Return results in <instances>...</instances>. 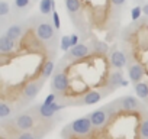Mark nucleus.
Returning <instances> with one entry per match:
<instances>
[{
  "instance_id": "obj_1",
  "label": "nucleus",
  "mask_w": 148,
  "mask_h": 139,
  "mask_svg": "<svg viewBox=\"0 0 148 139\" xmlns=\"http://www.w3.org/2000/svg\"><path fill=\"white\" fill-rule=\"evenodd\" d=\"M32 25H34V33L36 35V38L48 46H54L57 44V35H55V26L44 18V15H41L39 18H34L32 19Z\"/></svg>"
},
{
  "instance_id": "obj_2",
  "label": "nucleus",
  "mask_w": 148,
  "mask_h": 139,
  "mask_svg": "<svg viewBox=\"0 0 148 139\" xmlns=\"http://www.w3.org/2000/svg\"><path fill=\"white\" fill-rule=\"evenodd\" d=\"M93 129H95V126H93V123H92V120H90L89 116L79 117V119H76L74 122H71L67 126V130L70 133H73L74 136H79V138L90 135L93 132Z\"/></svg>"
},
{
  "instance_id": "obj_3",
  "label": "nucleus",
  "mask_w": 148,
  "mask_h": 139,
  "mask_svg": "<svg viewBox=\"0 0 148 139\" xmlns=\"http://www.w3.org/2000/svg\"><path fill=\"white\" fill-rule=\"evenodd\" d=\"M70 87V77L67 74V71L64 70H57L54 73L52 81H51V90L52 93H55L57 96H61L62 93H65Z\"/></svg>"
},
{
  "instance_id": "obj_4",
  "label": "nucleus",
  "mask_w": 148,
  "mask_h": 139,
  "mask_svg": "<svg viewBox=\"0 0 148 139\" xmlns=\"http://www.w3.org/2000/svg\"><path fill=\"white\" fill-rule=\"evenodd\" d=\"M67 106H68V104H61V103H57V102H54V103H51V104L42 103L41 106L34 107V110L38 113V117H41V119H44V120H51L57 112L65 109Z\"/></svg>"
},
{
  "instance_id": "obj_5",
  "label": "nucleus",
  "mask_w": 148,
  "mask_h": 139,
  "mask_svg": "<svg viewBox=\"0 0 148 139\" xmlns=\"http://www.w3.org/2000/svg\"><path fill=\"white\" fill-rule=\"evenodd\" d=\"M89 54H90L89 46L84 45V44H79V45H76V46H71V49L65 52V55H64V61H76V59H82V58H86Z\"/></svg>"
},
{
  "instance_id": "obj_6",
  "label": "nucleus",
  "mask_w": 148,
  "mask_h": 139,
  "mask_svg": "<svg viewBox=\"0 0 148 139\" xmlns=\"http://www.w3.org/2000/svg\"><path fill=\"white\" fill-rule=\"evenodd\" d=\"M15 125L19 130H31L35 126V117L31 112H22L16 116Z\"/></svg>"
},
{
  "instance_id": "obj_7",
  "label": "nucleus",
  "mask_w": 148,
  "mask_h": 139,
  "mask_svg": "<svg viewBox=\"0 0 148 139\" xmlns=\"http://www.w3.org/2000/svg\"><path fill=\"white\" fill-rule=\"evenodd\" d=\"M44 80L45 78H41L38 81H29L25 86V89L22 91V97H23L25 102H31V100H34L38 96V93H39V90H41V87L44 84Z\"/></svg>"
},
{
  "instance_id": "obj_8",
  "label": "nucleus",
  "mask_w": 148,
  "mask_h": 139,
  "mask_svg": "<svg viewBox=\"0 0 148 139\" xmlns=\"http://www.w3.org/2000/svg\"><path fill=\"white\" fill-rule=\"evenodd\" d=\"M105 96V93H100L97 90H90L87 91L83 97H80L76 103H74V106H90V104H96L102 100V97Z\"/></svg>"
},
{
  "instance_id": "obj_9",
  "label": "nucleus",
  "mask_w": 148,
  "mask_h": 139,
  "mask_svg": "<svg viewBox=\"0 0 148 139\" xmlns=\"http://www.w3.org/2000/svg\"><path fill=\"white\" fill-rule=\"evenodd\" d=\"M89 117H90L93 126H95L96 129H99V127L108 125V122H109V119H110V114H109V112H108L106 109H99V110H95L93 113H90Z\"/></svg>"
},
{
  "instance_id": "obj_10",
  "label": "nucleus",
  "mask_w": 148,
  "mask_h": 139,
  "mask_svg": "<svg viewBox=\"0 0 148 139\" xmlns=\"http://www.w3.org/2000/svg\"><path fill=\"white\" fill-rule=\"evenodd\" d=\"M119 107L125 112H138L141 107V103L134 96H123L119 99Z\"/></svg>"
},
{
  "instance_id": "obj_11",
  "label": "nucleus",
  "mask_w": 148,
  "mask_h": 139,
  "mask_svg": "<svg viewBox=\"0 0 148 139\" xmlns=\"http://www.w3.org/2000/svg\"><path fill=\"white\" fill-rule=\"evenodd\" d=\"M144 74H145V70H144V67H142L139 62L131 64L129 68H128V77H129V80H131L134 84L142 81Z\"/></svg>"
},
{
  "instance_id": "obj_12",
  "label": "nucleus",
  "mask_w": 148,
  "mask_h": 139,
  "mask_svg": "<svg viewBox=\"0 0 148 139\" xmlns=\"http://www.w3.org/2000/svg\"><path fill=\"white\" fill-rule=\"evenodd\" d=\"M109 62H110V65H112L113 68L121 70V68H123V67L128 64V59H126V55H125L122 51L115 49V51H112V54H110V57H109Z\"/></svg>"
},
{
  "instance_id": "obj_13",
  "label": "nucleus",
  "mask_w": 148,
  "mask_h": 139,
  "mask_svg": "<svg viewBox=\"0 0 148 139\" xmlns=\"http://www.w3.org/2000/svg\"><path fill=\"white\" fill-rule=\"evenodd\" d=\"M123 80H125V78H123V76H122V71H121V70H116V71L110 73L109 77H108V89H109L110 91H113V90L122 87Z\"/></svg>"
},
{
  "instance_id": "obj_14",
  "label": "nucleus",
  "mask_w": 148,
  "mask_h": 139,
  "mask_svg": "<svg viewBox=\"0 0 148 139\" xmlns=\"http://www.w3.org/2000/svg\"><path fill=\"white\" fill-rule=\"evenodd\" d=\"M65 9H67L70 18L74 20L77 15L82 13V2L80 0H65Z\"/></svg>"
},
{
  "instance_id": "obj_15",
  "label": "nucleus",
  "mask_w": 148,
  "mask_h": 139,
  "mask_svg": "<svg viewBox=\"0 0 148 139\" xmlns=\"http://www.w3.org/2000/svg\"><path fill=\"white\" fill-rule=\"evenodd\" d=\"M15 46H16L15 41L9 38L6 33L0 38V52L2 54H12L15 51Z\"/></svg>"
},
{
  "instance_id": "obj_16",
  "label": "nucleus",
  "mask_w": 148,
  "mask_h": 139,
  "mask_svg": "<svg viewBox=\"0 0 148 139\" xmlns=\"http://www.w3.org/2000/svg\"><path fill=\"white\" fill-rule=\"evenodd\" d=\"M23 31H25V26L22 23H12L8 29H6V35L9 38H12L13 41L19 39L22 35H23Z\"/></svg>"
},
{
  "instance_id": "obj_17",
  "label": "nucleus",
  "mask_w": 148,
  "mask_h": 139,
  "mask_svg": "<svg viewBox=\"0 0 148 139\" xmlns=\"http://www.w3.org/2000/svg\"><path fill=\"white\" fill-rule=\"evenodd\" d=\"M135 87V93L141 100H148V83L147 81H139L136 84H134Z\"/></svg>"
},
{
  "instance_id": "obj_18",
  "label": "nucleus",
  "mask_w": 148,
  "mask_h": 139,
  "mask_svg": "<svg viewBox=\"0 0 148 139\" xmlns=\"http://www.w3.org/2000/svg\"><path fill=\"white\" fill-rule=\"evenodd\" d=\"M54 10H55L54 0H41V2H39V12H41V15L48 16Z\"/></svg>"
},
{
  "instance_id": "obj_19",
  "label": "nucleus",
  "mask_w": 148,
  "mask_h": 139,
  "mask_svg": "<svg viewBox=\"0 0 148 139\" xmlns=\"http://www.w3.org/2000/svg\"><path fill=\"white\" fill-rule=\"evenodd\" d=\"M54 68H55V65H54V61L52 59H48V61H45V64H44V67H42V74H41V77L42 78H49L51 76H52V73H54Z\"/></svg>"
},
{
  "instance_id": "obj_20",
  "label": "nucleus",
  "mask_w": 148,
  "mask_h": 139,
  "mask_svg": "<svg viewBox=\"0 0 148 139\" xmlns=\"http://www.w3.org/2000/svg\"><path fill=\"white\" fill-rule=\"evenodd\" d=\"M12 107L9 106V103H6L5 100L0 103V119L2 120H6L9 116H12Z\"/></svg>"
},
{
  "instance_id": "obj_21",
  "label": "nucleus",
  "mask_w": 148,
  "mask_h": 139,
  "mask_svg": "<svg viewBox=\"0 0 148 139\" xmlns=\"http://www.w3.org/2000/svg\"><path fill=\"white\" fill-rule=\"evenodd\" d=\"M139 135L142 139H148V116L142 117L139 122Z\"/></svg>"
},
{
  "instance_id": "obj_22",
  "label": "nucleus",
  "mask_w": 148,
  "mask_h": 139,
  "mask_svg": "<svg viewBox=\"0 0 148 139\" xmlns=\"http://www.w3.org/2000/svg\"><path fill=\"white\" fill-rule=\"evenodd\" d=\"M32 3V0H13V7L16 10H26Z\"/></svg>"
},
{
  "instance_id": "obj_23",
  "label": "nucleus",
  "mask_w": 148,
  "mask_h": 139,
  "mask_svg": "<svg viewBox=\"0 0 148 139\" xmlns=\"http://www.w3.org/2000/svg\"><path fill=\"white\" fill-rule=\"evenodd\" d=\"M9 13H10V5L6 2V0H2V2H0V16L6 18Z\"/></svg>"
},
{
  "instance_id": "obj_24",
  "label": "nucleus",
  "mask_w": 148,
  "mask_h": 139,
  "mask_svg": "<svg viewBox=\"0 0 148 139\" xmlns=\"http://www.w3.org/2000/svg\"><path fill=\"white\" fill-rule=\"evenodd\" d=\"M70 46H71V39H70V36H68V35H64V36L61 38L60 48H61L64 52H67V51H70Z\"/></svg>"
},
{
  "instance_id": "obj_25",
  "label": "nucleus",
  "mask_w": 148,
  "mask_h": 139,
  "mask_svg": "<svg viewBox=\"0 0 148 139\" xmlns=\"http://www.w3.org/2000/svg\"><path fill=\"white\" fill-rule=\"evenodd\" d=\"M142 13H144V12H142V6H135V7L131 10V19L135 22V20H138V19L141 18Z\"/></svg>"
},
{
  "instance_id": "obj_26",
  "label": "nucleus",
  "mask_w": 148,
  "mask_h": 139,
  "mask_svg": "<svg viewBox=\"0 0 148 139\" xmlns=\"http://www.w3.org/2000/svg\"><path fill=\"white\" fill-rule=\"evenodd\" d=\"M16 139H38V136L34 135V133L29 132V130H22V132L16 136Z\"/></svg>"
},
{
  "instance_id": "obj_27",
  "label": "nucleus",
  "mask_w": 148,
  "mask_h": 139,
  "mask_svg": "<svg viewBox=\"0 0 148 139\" xmlns=\"http://www.w3.org/2000/svg\"><path fill=\"white\" fill-rule=\"evenodd\" d=\"M95 51L99 52V54H106L108 52V45L105 42H95Z\"/></svg>"
},
{
  "instance_id": "obj_28",
  "label": "nucleus",
  "mask_w": 148,
  "mask_h": 139,
  "mask_svg": "<svg viewBox=\"0 0 148 139\" xmlns=\"http://www.w3.org/2000/svg\"><path fill=\"white\" fill-rule=\"evenodd\" d=\"M52 25L55 26V29L58 31L60 29V16H58V12H52Z\"/></svg>"
},
{
  "instance_id": "obj_29",
  "label": "nucleus",
  "mask_w": 148,
  "mask_h": 139,
  "mask_svg": "<svg viewBox=\"0 0 148 139\" xmlns=\"http://www.w3.org/2000/svg\"><path fill=\"white\" fill-rule=\"evenodd\" d=\"M54 102H57V94H55V93H51V94L47 96V99L44 100L45 104H51V103H54Z\"/></svg>"
},
{
  "instance_id": "obj_30",
  "label": "nucleus",
  "mask_w": 148,
  "mask_h": 139,
  "mask_svg": "<svg viewBox=\"0 0 148 139\" xmlns=\"http://www.w3.org/2000/svg\"><path fill=\"white\" fill-rule=\"evenodd\" d=\"M125 2H126V0H110L112 6H113V7H116V9H121V7L125 5Z\"/></svg>"
},
{
  "instance_id": "obj_31",
  "label": "nucleus",
  "mask_w": 148,
  "mask_h": 139,
  "mask_svg": "<svg viewBox=\"0 0 148 139\" xmlns=\"http://www.w3.org/2000/svg\"><path fill=\"white\" fill-rule=\"evenodd\" d=\"M70 39H71V46L79 45V35H70Z\"/></svg>"
},
{
  "instance_id": "obj_32",
  "label": "nucleus",
  "mask_w": 148,
  "mask_h": 139,
  "mask_svg": "<svg viewBox=\"0 0 148 139\" xmlns=\"http://www.w3.org/2000/svg\"><path fill=\"white\" fill-rule=\"evenodd\" d=\"M142 12H144V15L148 18V2H145V3L142 5Z\"/></svg>"
},
{
  "instance_id": "obj_33",
  "label": "nucleus",
  "mask_w": 148,
  "mask_h": 139,
  "mask_svg": "<svg viewBox=\"0 0 148 139\" xmlns=\"http://www.w3.org/2000/svg\"><path fill=\"white\" fill-rule=\"evenodd\" d=\"M0 139H8V138H6V136H2V138H0Z\"/></svg>"
}]
</instances>
